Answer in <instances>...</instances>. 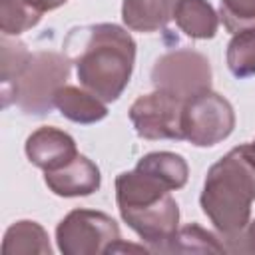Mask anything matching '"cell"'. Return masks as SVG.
<instances>
[{
    "mask_svg": "<svg viewBox=\"0 0 255 255\" xmlns=\"http://www.w3.org/2000/svg\"><path fill=\"white\" fill-rule=\"evenodd\" d=\"M255 201V141L241 143L215 161L199 195L201 211L213 223L219 239L237 235L251 221Z\"/></svg>",
    "mask_w": 255,
    "mask_h": 255,
    "instance_id": "obj_1",
    "label": "cell"
},
{
    "mask_svg": "<svg viewBox=\"0 0 255 255\" xmlns=\"http://www.w3.org/2000/svg\"><path fill=\"white\" fill-rule=\"evenodd\" d=\"M86 40L74 56L80 84L104 102H116L129 84L135 64V42L116 24L86 28Z\"/></svg>",
    "mask_w": 255,
    "mask_h": 255,
    "instance_id": "obj_2",
    "label": "cell"
},
{
    "mask_svg": "<svg viewBox=\"0 0 255 255\" xmlns=\"http://www.w3.org/2000/svg\"><path fill=\"white\" fill-rule=\"evenodd\" d=\"M70 74V60L58 52L30 54L12 88L2 94V104H18L26 114L44 116L54 108L56 92L66 84Z\"/></svg>",
    "mask_w": 255,
    "mask_h": 255,
    "instance_id": "obj_3",
    "label": "cell"
},
{
    "mask_svg": "<svg viewBox=\"0 0 255 255\" xmlns=\"http://www.w3.org/2000/svg\"><path fill=\"white\" fill-rule=\"evenodd\" d=\"M120 239L116 219L94 209H74L56 227V243L64 255L108 253Z\"/></svg>",
    "mask_w": 255,
    "mask_h": 255,
    "instance_id": "obj_4",
    "label": "cell"
},
{
    "mask_svg": "<svg viewBox=\"0 0 255 255\" xmlns=\"http://www.w3.org/2000/svg\"><path fill=\"white\" fill-rule=\"evenodd\" d=\"M235 128L233 106L217 92H201L183 104V139L197 147H211L231 135Z\"/></svg>",
    "mask_w": 255,
    "mask_h": 255,
    "instance_id": "obj_5",
    "label": "cell"
},
{
    "mask_svg": "<svg viewBox=\"0 0 255 255\" xmlns=\"http://www.w3.org/2000/svg\"><path fill=\"white\" fill-rule=\"evenodd\" d=\"M151 84L155 90L189 100L201 92L211 90L209 60L195 50L167 52L155 60L151 68Z\"/></svg>",
    "mask_w": 255,
    "mask_h": 255,
    "instance_id": "obj_6",
    "label": "cell"
},
{
    "mask_svg": "<svg viewBox=\"0 0 255 255\" xmlns=\"http://www.w3.org/2000/svg\"><path fill=\"white\" fill-rule=\"evenodd\" d=\"M183 104L185 100L163 90L139 96L129 108L135 133L143 139H183Z\"/></svg>",
    "mask_w": 255,
    "mask_h": 255,
    "instance_id": "obj_7",
    "label": "cell"
},
{
    "mask_svg": "<svg viewBox=\"0 0 255 255\" xmlns=\"http://www.w3.org/2000/svg\"><path fill=\"white\" fill-rule=\"evenodd\" d=\"M120 215L153 253H161V249L179 229V205L171 193L157 203L139 209H126L120 211Z\"/></svg>",
    "mask_w": 255,
    "mask_h": 255,
    "instance_id": "obj_8",
    "label": "cell"
},
{
    "mask_svg": "<svg viewBox=\"0 0 255 255\" xmlns=\"http://www.w3.org/2000/svg\"><path fill=\"white\" fill-rule=\"evenodd\" d=\"M24 151L30 163L44 171L60 169L78 155L74 137L54 126H42L34 129L24 143Z\"/></svg>",
    "mask_w": 255,
    "mask_h": 255,
    "instance_id": "obj_9",
    "label": "cell"
},
{
    "mask_svg": "<svg viewBox=\"0 0 255 255\" xmlns=\"http://www.w3.org/2000/svg\"><path fill=\"white\" fill-rule=\"evenodd\" d=\"M48 189L60 197H86L100 189L102 175L98 165L86 155H76L60 169L44 171Z\"/></svg>",
    "mask_w": 255,
    "mask_h": 255,
    "instance_id": "obj_10",
    "label": "cell"
},
{
    "mask_svg": "<svg viewBox=\"0 0 255 255\" xmlns=\"http://www.w3.org/2000/svg\"><path fill=\"white\" fill-rule=\"evenodd\" d=\"M54 106L64 118L76 124H96L108 116L106 102L90 90L78 86H62L54 96Z\"/></svg>",
    "mask_w": 255,
    "mask_h": 255,
    "instance_id": "obj_11",
    "label": "cell"
},
{
    "mask_svg": "<svg viewBox=\"0 0 255 255\" xmlns=\"http://www.w3.org/2000/svg\"><path fill=\"white\" fill-rule=\"evenodd\" d=\"M177 0H124L122 20L133 32H157L173 18Z\"/></svg>",
    "mask_w": 255,
    "mask_h": 255,
    "instance_id": "obj_12",
    "label": "cell"
},
{
    "mask_svg": "<svg viewBox=\"0 0 255 255\" xmlns=\"http://www.w3.org/2000/svg\"><path fill=\"white\" fill-rule=\"evenodd\" d=\"M173 20L177 28L193 40L213 38L219 26V16L207 0H177Z\"/></svg>",
    "mask_w": 255,
    "mask_h": 255,
    "instance_id": "obj_13",
    "label": "cell"
},
{
    "mask_svg": "<svg viewBox=\"0 0 255 255\" xmlns=\"http://www.w3.org/2000/svg\"><path fill=\"white\" fill-rule=\"evenodd\" d=\"M2 253L4 255H30V253L50 255L52 247L48 241V233L40 223L22 219L12 223L6 229L4 241H2Z\"/></svg>",
    "mask_w": 255,
    "mask_h": 255,
    "instance_id": "obj_14",
    "label": "cell"
},
{
    "mask_svg": "<svg viewBox=\"0 0 255 255\" xmlns=\"http://www.w3.org/2000/svg\"><path fill=\"white\" fill-rule=\"evenodd\" d=\"M135 167L155 175L171 191L181 189L187 183V175H189V167L185 159L179 153H171V151H151L143 155Z\"/></svg>",
    "mask_w": 255,
    "mask_h": 255,
    "instance_id": "obj_15",
    "label": "cell"
},
{
    "mask_svg": "<svg viewBox=\"0 0 255 255\" xmlns=\"http://www.w3.org/2000/svg\"><path fill=\"white\" fill-rule=\"evenodd\" d=\"M223 241L199 227L197 223L183 225L175 231V235L167 241L161 253H225Z\"/></svg>",
    "mask_w": 255,
    "mask_h": 255,
    "instance_id": "obj_16",
    "label": "cell"
},
{
    "mask_svg": "<svg viewBox=\"0 0 255 255\" xmlns=\"http://www.w3.org/2000/svg\"><path fill=\"white\" fill-rule=\"evenodd\" d=\"M225 60L235 78L255 76V30H241L233 34L227 44Z\"/></svg>",
    "mask_w": 255,
    "mask_h": 255,
    "instance_id": "obj_17",
    "label": "cell"
},
{
    "mask_svg": "<svg viewBox=\"0 0 255 255\" xmlns=\"http://www.w3.org/2000/svg\"><path fill=\"white\" fill-rule=\"evenodd\" d=\"M42 12L32 8L26 0H0V30L2 36H18L34 28Z\"/></svg>",
    "mask_w": 255,
    "mask_h": 255,
    "instance_id": "obj_18",
    "label": "cell"
},
{
    "mask_svg": "<svg viewBox=\"0 0 255 255\" xmlns=\"http://www.w3.org/2000/svg\"><path fill=\"white\" fill-rule=\"evenodd\" d=\"M219 20L231 34L255 30V0H221Z\"/></svg>",
    "mask_w": 255,
    "mask_h": 255,
    "instance_id": "obj_19",
    "label": "cell"
},
{
    "mask_svg": "<svg viewBox=\"0 0 255 255\" xmlns=\"http://www.w3.org/2000/svg\"><path fill=\"white\" fill-rule=\"evenodd\" d=\"M30 52L22 42L2 36V94H6L28 62Z\"/></svg>",
    "mask_w": 255,
    "mask_h": 255,
    "instance_id": "obj_20",
    "label": "cell"
},
{
    "mask_svg": "<svg viewBox=\"0 0 255 255\" xmlns=\"http://www.w3.org/2000/svg\"><path fill=\"white\" fill-rule=\"evenodd\" d=\"M225 249L231 253H255V219L247 223V227L243 231H239L237 235L231 237H223L221 239Z\"/></svg>",
    "mask_w": 255,
    "mask_h": 255,
    "instance_id": "obj_21",
    "label": "cell"
},
{
    "mask_svg": "<svg viewBox=\"0 0 255 255\" xmlns=\"http://www.w3.org/2000/svg\"><path fill=\"white\" fill-rule=\"evenodd\" d=\"M32 8H36L38 12H50V10H56V8H60V6H64L68 0H26Z\"/></svg>",
    "mask_w": 255,
    "mask_h": 255,
    "instance_id": "obj_22",
    "label": "cell"
}]
</instances>
